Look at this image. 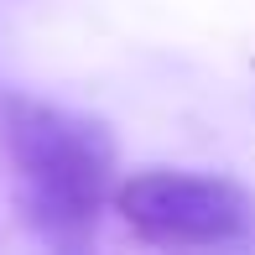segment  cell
<instances>
[{
  "label": "cell",
  "instance_id": "obj_1",
  "mask_svg": "<svg viewBox=\"0 0 255 255\" xmlns=\"http://www.w3.org/2000/svg\"><path fill=\"white\" fill-rule=\"evenodd\" d=\"M5 151L31 235L52 250L94 245L120 182V146L110 125L68 104L16 94L5 104Z\"/></svg>",
  "mask_w": 255,
  "mask_h": 255
},
{
  "label": "cell",
  "instance_id": "obj_2",
  "mask_svg": "<svg viewBox=\"0 0 255 255\" xmlns=\"http://www.w3.org/2000/svg\"><path fill=\"white\" fill-rule=\"evenodd\" d=\"M120 224L156 250H250L255 193L219 172L146 167L110 193Z\"/></svg>",
  "mask_w": 255,
  "mask_h": 255
}]
</instances>
